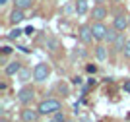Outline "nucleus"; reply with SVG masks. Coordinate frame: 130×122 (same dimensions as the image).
<instances>
[{
  "mask_svg": "<svg viewBox=\"0 0 130 122\" xmlns=\"http://www.w3.org/2000/svg\"><path fill=\"white\" fill-rule=\"evenodd\" d=\"M37 111L43 114V116H47V114H54V112L62 111V103L58 101V99H45V101L39 103Z\"/></svg>",
  "mask_w": 130,
  "mask_h": 122,
  "instance_id": "1",
  "label": "nucleus"
},
{
  "mask_svg": "<svg viewBox=\"0 0 130 122\" xmlns=\"http://www.w3.org/2000/svg\"><path fill=\"white\" fill-rule=\"evenodd\" d=\"M16 97H18V101L22 103L23 107H27L33 99H35V89H33L31 85H23L22 89L16 93Z\"/></svg>",
  "mask_w": 130,
  "mask_h": 122,
  "instance_id": "2",
  "label": "nucleus"
},
{
  "mask_svg": "<svg viewBox=\"0 0 130 122\" xmlns=\"http://www.w3.org/2000/svg\"><path fill=\"white\" fill-rule=\"evenodd\" d=\"M49 76H51V66L49 64H45V62L35 64V68H33V80L35 81H45Z\"/></svg>",
  "mask_w": 130,
  "mask_h": 122,
  "instance_id": "3",
  "label": "nucleus"
},
{
  "mask_svg": "<svg viewBox=\"0 0 130 122\" xmlns=\"http://www.w3.org/2000/svg\"><path fill=\"white\" fill-rule=\"evenodd\" d=\"M107 29H109V27L105 25L103 21H95V23L91 25L93 39H95V41H105V37H107Z\"/></svg>",
  "mask_w": 130,
  "mask_h": 122,
  "instance_id": "4",
  "label": "nucleus"
},
{
  "mask_svg": "<svg viewBox=\"0 0 130 122\" xmlns=\"http://www.w3.org/2000/svg\"><path fill=\"white\" fill-rule=\"evenodd\" d=\"M78 37H80V41L84 43V45H89V43H93L95 39H93L91 25H82V27H80V31H78Z\"/></svg>",
  "mask_w": 130,
  "mask_h": 122,
  "instance_id": "5",
  "label": "nucleus"
},
{
  "mask_svg": "<svg viewBox=\"0 0 130 122\" xmlns=\"http://www.w3.org/2000/svg\"><path fill=\"white\" fill-rule=\"evenodd\" d=\"M39 116H41V112L37 111V109H29V107H25L22 111V120L23 122H37Z\"/></svg>",
  "mask_w": 130,
  "mask_h": 122,
  "instance_id": "6",
  "label": "nucleus"
},
{
  "mask_svg": "<svg viewBox=\"0 0 130 122\" xmlns=\"http://www.w3.org/2000/svg\"><path fill=\"white\" fill-rule=\"evenodd\" d=\"M22 68H23V66H22L20 60H12L10 64H6V66H4V74L6 76H18Z\"/></svg>",
  "mask_w": 130,
  "mask_h": 122,
  "instance_id": "7",
  "label": "nucleus"
},
{
  "mask_svg": "<svg viewBox=\"0 0 130 122\" xmlns=\"http://www.w3.org/2000/svg\"><path fill=\"white\" fill-rule=\"evenodd\" d=\"M113 27L119 29V31H126V29H128V18L122 16V14H119V16L115 18V21H113Z\"/></svg>",
  "mask_w": 130,
  "mask_h": 122,
  "instance_id": "8",
  "label": "nucleus"
},
{
  "mask_svg": "<svg viewBox=\"0 0 130 122\" xmlns=\"http://www.w3.org/2000/svg\"><path fill=\"white\" fill-rule=\"evenodd\" d=\"M91 16L95 18V21H103L105 18H107V8H105L103 4H97V6L91 10Z\"/></svg>",
  "mask_w": 130,
  "mask_h": 122,
  "instance_id": "9",
  "label": "nucleus"
},
{
  "mask_svg": "<svg viewBox=\"0 0 130 122\" xmlns=\"http://www.w3.org/2000/svg\"><path fill=\"white\" fill-rule=\"evenodd\" d=\"M87 10H89L87 0H76V4H74V12H76L78 16H84V14H87Z\"/></svg>",
  "mask_w": 130,
  "mask_h": 122,
  "instance_id": "10",
  "label": "nucleus"
},
{
  "mask_svg": "<svg viewBox=\"0 0 130 122\" xmlns=\"http://www.w3.org/2000/svg\"><path fill=\"white\" fill-rule=\"evenodd\" d=\"M25 20V14H23V10H20V8H14L12 10V14H10V21L16 25V23H20V21H23Z\"/></svg>",
  "mask_w": 130,
  "mask_h": 122,
  "instance_id": "11",
  "label": "nucleus"
},
{
  "mask_svg": "<svg viewBox=\"0 0 130 122\" xmlns=\"http://www.w3.org/2000/svg\"><path fill=\"white\" fill-rule=\"evenodd\" d=\"M14 4H16V8H20V10H29V8H33V4H35V0H14Z\"/></svg>",
  "mask_w": 130,
  "mask_h": 122,
  "instance_id": "12",
  "label": "nucleus"
},
{
  "mask_svg": "<svg viewBox=\"0 0 130 122\" xmlns=\"http://www.w3.org/2000/svg\"><path fill=\"white\" fill-rule=\"evenodd\" d=\"M124 45H126V39H124V31H120V33H119V37H117V41L113 43V47H115V50H120V53H122V48H124Z\"/></svg>",
  "mask_w": 130,
  "mask_h": 122,
  "instance_id": "13",
  "label": "nucleus"
},
{
  "mask_svg": "<svg viewBox=\"0 0 130 122\" xmlns=\"http://www.w3.org/2000/svg\"><path fill=\"white\" fill-rule=\"evenodd\" d=\"M117 37H119V29H115V27H109V29H107V37H105V41H107L109 45H113V43L117 41Z\"/></svg>",
  "mask_w": 130,
  "mask_h": 122,
  "instance_id": "14",
  "label": "nucleus"
},
{
  "mask_svg": "<svg viewBox=\"0 0 130 122\" xmlns=\"http://www.w3.org/2000/svg\"><path fill=\"white\" fill-rule=\"evenodd\" d=\"M95 58L97 60H107V47H103V45H97L95 47Z\"/></svg>",
  "mask_w": 130,
  "mask_h": 122,
  "instance_id": "15",
  "label": "nucleus"
},
{
  "mask_svg": "<svg viewBox=\"0 0 130 122\" xmlns=\"http://www.w3.org/2000/svg\"><path fill=\"white\" fill-rule=\"evenodd\" d=\"M45 47L49 48L51 53H56V50H58V47H60V43L56 41V39H53V37H49L47 39V41H45Z\"/></svg>",
  "mask_w": 130,
  "mask_h": 122,
  "instance_id": "16",
  "label": "nucleus"
},
{
  "mask_svg": "<svg viewBox=\"0 0 130 122\" xmlns=\"http://www.w3.org/2000/svg\"><path fill=\"white\" fill-rule=\"evenodd\" d=\"M18 76H20V81H27L29 78H31V72H29V70H25V68H22Z\"/></svg>",
  "mask_w": 130,
  "mask_h": 122,
  "instance_id": "17",
  "label": "nucleus"
},
{
  "mask_svg": "<svg viewBox=\"0 0 130 122\" xmlns=\"http://www.w3.org/2000/svg\"><path fill=\"white\" fill-rule=\"evenodd\" d=\"M22 29H18V27H16V29H12V31L10 33H8V39H12V41H14V39H18V37H20V35H22Z\"/></svg>",
  "mask_w": 130,
  "mask_h": 122,
  "instance_id": "18",
  "label": "nucleus"
},
{
  "mask_svg": "<svg viewBox=\"0 0 130 122\" xmlns=\"http://www.w3.org/2000/svg\"><path fill=\"white\" fill-rule=\"evenodd\" d=\"M86 56V50L84 48H76L74 53H72V58H84Z\"/></svg>",
  "mask_w": 130,
  "mask_h": 122,
  "instance_id": "19",
  "label": "nucleus"
},
{
  "mask_svg": "<svg viewBox=\"0 0 130 122\" xmlns=\"http://www.w3.org/2000/svg\"><path fill=\"white\" fill-rule=\"evenodd\" d=\"M54 120H56V122H66V116H64V112H62V111L54 112Z\"/></svg>",
  "mask_w": 130,
  "mask_h": 122,
  "instance_id": "20",
  "label": "nucleus"
},
{
  "mask_svg": "<svg viewBox=\"0 0 130 122\" xmlns=\"http://www.w3.org/2000/svg\"><path fill=\"white\" fill-rule=\"evenodd\" d=\"M122 54H124V58H130V41H126L124 48H122Z\"/></svg>",
  "mask_w": 130,
  "mask_h": 122,
  "instance_id": "21",
  "label": "nucleus"
},
{
  "mask_svg": "<svg viewBox=\"0 0 130 122\" xmlns=\"http://www.w3.org/2000/svg\"><path fill=\"white\" fill-rule=\"evenodd\" d=\"M58 91H60V93H64V97H68V87H66L64 83H58Z\"/></svg>",
  "mask_w": 130,
  "mask_h": 122,
  "instance_id": "22",
  "label": "nucleus"
},
{
  "mask_svg": "<svg viewBox=\"0 0 130 122\" xmlns=\"http://www.w3.org/2000/svg\"><path fill=\"white\" fill-rule=\"evenodd\" d=\"M86 70L89 72V74H95V72H97V66H95V64H87Z\"/></svg>",
  "mask_w": 130,
  "mask_h": 122,
  "instance_id": "23",
  "label": "nucleus"
},
{
  "mask_svg": "<svg viewBox=\"0 0 130 122\" xmlns=\"http://www.w3.org/2000/svg\"><path fill=\"white\" fill-rule=\"evenodd\" d=\"M33 31H35V29H33V27L29 25V27H25V31H23V33H25V35H29V37H31V35H33Z\"/></svg>",
  "mask_w": 130,
  "mask_h": 122,
  "instance_id": "24",
  "label": "nucleus"
},
{
  "mask_svg": "<svg viewBox=\"0 0 130 122\" xmlns=\"http://www.w3.org/2000/svg\"><path fill=\"white\" fill-rule=\"evenodd\" d=\"M10 53H12L10 47H2V54H10Z\"/></svg>",
  "mask_w": 130,
  "mask_h": 122,
  "instance_id": "25",
  "label": "nucleus"
},
{
  "mask_svg": "<svg viewBox=\"0 0 130 122\" xmlns=\"http://www.w3.org/2000/svg\"><path fill=\"white\" fill-rule=\"evenodd\" d=\"M74 83L80 85V83H82V78H78V76H76V78H74Z\"/></svg>",
  "mask_w": 130,
  "mask_h": 122,
  "instance_id": "26",
  "label": "nucleus"
},
{
  "mask_svg": "<svg viewBox=\"0 0 130 122\" xmlns=\"http://www.w3.org/2000/svg\"><path fill=\"white\" fill-rule=\"evenodd\" d=\"M124 91H128V93H130V81H126V83H124Z\"/></svg>",
  "mask_w": 130,
  "mask_h": 122,
  "instance_id": "27",
  "label": "nucleus"
},
{
  "mask_svg": "<svg viewBox=\"0 0 130 122\" xmlns=\"http://www.w3.org/2000/svg\"><path fill=\"white\" fill-rule=\"evenodd\" d=\"M82 122H93V120H91L89 116H84V118H82Z\"/></svg>",
  "mask_w": 130,
  "mask_h": 122,
  "instance_id": "28",
  "label": "nucleus"
},
{
  "mask_svg": "<svg viewBox=\"0 0 130 122\" xmlns=\"http://www.w3.org/2000/svg\"><path fill=\"white\" fill-rule=\"evenodd\" d=\"M93 2H97V4H103V2H107V0H93Z\"/></svg>",
  "mask_w": 130,
  "mask_h": 122,
  "instance_id": "29",
  "label": "nucleus"
},
{
  "mask_svg": "<svg viewBox=\"0 0 130 122\" xmlns=\"http://www.w3.org/2000/svg\"><path fill=\"white\" fill-rule=\"evenodd\" d=\"M4 4H8V0H0V6H4Z\"/></svg>",
  "mask_w": 130,
  "mask_h": 122,
  "instance_id": "30",
  "label": "nucleus"
},
{
  "mask_svg": "<svg viewBox=\"0 0 130 122\" xmlns=\"http://www.w3.org/2000/svg\"><path fill=\"white\" fill-rule=\"evenodd\" d=\"M0 122H8V120H6V118H0Z\"/></svg>",
  "mask_w": 130,
  "mask_h": 122,
  "instance_id": "31",
  "label": "nucleus"
},
{
  "mask_svg": "<svg viewBox=\"0 0 130 122\" xmlns=\"http://www.w3.org/2000/svg\"><path fill=\"white\" fill-rule=\"evenodd\" d=\"M49 122H56V120H54V118H53V120H49Z\"/></svg>",
  "mask_w": 130,
  "mask_h": 122,
  "instance_id": "32",
  "label": "nucleus"
},
{
  "mask_svg": "<svg viewBox=\"0 0 130 122\" xmlns=\"http://www.w3.org/2000/svg\"><path fill=\"white\" fill-rule=\"evenodd\" d=\"M113 2H120V0H113Z\"/></svg>",
  "mask_w": 130,
  "mask_h": 122,
  "instance_id": "33",
  "label": "nucleus"
}]
</instances>
